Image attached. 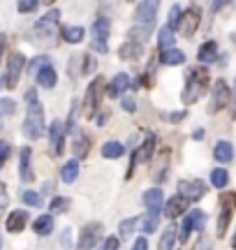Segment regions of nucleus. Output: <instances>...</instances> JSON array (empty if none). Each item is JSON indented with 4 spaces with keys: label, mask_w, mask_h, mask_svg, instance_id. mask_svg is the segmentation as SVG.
Listing matches in <instances>:
<instances>
[{
    "label": "nucleus",
    "mask_w": 236,
    "mask_h": 250,
    "mask_svg": "<svg viewBox=\"0 0 236 250\" xmlns=\"http://www.w3.org/2000/svg\"><path fill=\"white\" fill-rule=\"evenodd\" d=\"M157 225H160V215L148 213L144 220H141V232H144V234H153L155 229H157Z\"/></svg>",
    "instance_id": "36"
},
{
    "label": "nucleus",
    "mask_w": 236,
    "mask_h": 250,
    "mask_svg": "<svg viewBox=\"0 0 236 250\" xmlns=\"http://www.w3.org/2000/svg\"><path fill=\"white\" fill-rule=\"evenodd\" d=\"M17 7H19V12H23V14H26V12H35L37 2H19Z\"/></svg>",
    "instance_id": "48"
},
{
    "label": "nucleus",
    "mask_w": 236,
    "mask_h": 250,
    "mask_svg": "<svg viewBox=\"0 0 236 250\" xmlns=\"http://www.w3.org/2000/svg\"><path fill=\"white\" fill-rule=\"evenodd\" d=\"M206 190H209V186L204 183V181H181L178 183V197H183V199H188V202H199L201 197L206 195Z\"/></svg>",
    "instance_id": "10"
},
{
    "label": "nucleus",
    "mask_w": 236,
    "mask_h": 250,
    "mask_svg": "<svg viewBox=\"0 0 236 250\" xmlns=\"http://www.w3.org/2000/svg\"><path fill=\"white\" fill-rule=\"evenodd\" d=\"M118 246H120V239H118V236H107V239L102 241L100 250H118Z\"/></svg>",
    "instance_id": "46"
},
{
    "label": "nucleus",
    "mask_w": 236,
    "mask_h": 250,
    "mask_svg": "<svg viewBox=\"0 0 236 250\" xmlns=\"http://www.w3.org/2000/svg\"><path fill=\"white\" fill-rule=\"evenodd\" d=\"M58 19H60V12H58V9H51L46 17L39 19V21L35 23L37 40H46V35H54V26L58 23Z\"/></svg>",
    "instance_id": "14"
},
{
    "label": "nucleus",
    "mask_w": 236,
    "mask_h": 250,
    "mask_svg": "<svg viewBox=\"0 0 236 250\" xmlns=\"http://www.w3.org/2000/svg\"><path fill=\"white\" fill-rule=\"evenodd\" d=\"M176 236H178V232H176V225H169V227L164 229L162 239H160L157 250H174V241H176Z\"/></svg>",
    "instance_id": "29"
},
{
    "label": "nucleus",
    "mask_w": 236,
    "mask_h": 250,
    "mask_svg": "<svg viewBox=\"0 0 236 250\" xmlns=\"http://www.w3.org/2000/svg\"><path fill=\"white\" fill-rule=\"evenodd\" d=\"M151 28H153V26H137V28H132V30L127 33L130 42H135V44L146 42V40H148V35H151Z\"/></svg>",
    "instance_id": "33"
},
{
    "label": "nucleus",
    "mask_w": 236,
    "mask_h": 250,
    "mask_svg": "<svg viewBox=\"0 0 236 250\" xmlns=\"http://www.w3.org/2000/svg\"><path fill=\"white\" fill-rule=\"evenodd\" d=\"M229 98H232V90H229L227 81H225V79H218L216 83H213V90H211L209 111H211V114H218L220 109H225L229 104Z\"/></svg>",
    "instance_id": "6"
},
{
    "label": "nucleus",
    "mask_w": 236,
    "mask_h": 250,
    "mask_svg": "<svg viewBox=\"0 0 236 250\" xmlns=\"http://www.w3.org/2000/svg\"><path fill=\"white\" fill-rule=\"evenodd\" d=\"M192 137H195V139H204V130H195Z\"/></svg>",
    "instance_id": "53"
},
{
    "label": "nucleus",
    "mask_w": 236,
    "mask_h": 250,
    "mask_svg": "<svg viewBox=\"0 0 236 250\" xmlns=\"http://www.w3.org/2000/svg\"><path fill=\"white\" fill-rule=\"evenodd\" d=\"M77 176H79V162L70 160L63 167V171H60V179H63V183H74V181H77Z\"/></svg>",
    "instance_id": "31"
},
{
    "label": "nucleus",
    "mask_w": 236,
    "mask_h": 250,
    "mask_svg": "<svg viewBox=\"0 0 236 250\" xmlns=\"http://www.w3.org/2000/svg\"><path fill=\"white\" fill-rule=\"evenodd\" d=\"M19 176L30 183V181H35V174L30 169V148H21V155H19Z\"/></svg>",
    "instance_id": "18"
},
{
    "label": "nucleus",
    "mask_w": 236,
    "mask_h": 250,
    "mask_svg": "<svg viewBox=\"0 0 236 250\" xmlns=\"http://www.w3.org/2000/svg\"><path fill=\"white\" fill-rule=\"evenodd\" d=\"M26 223H28V213H26V211H14V213H9L7 225H5V227H7V232L19 234V232H23Z\"/></svg>",
    "instance_id": "21"
},
{
    "label": "nucleus",
    "mask_w": 236,
    "mask_h": 250,
    "mask_svg": "<svg viewBox=\"0 0 236 250\" xmlns=\"http://www.w3.org/2000/svg\"><path fill=\"white\" fill-rule=\"evenodd\" d=\"M144 204H146V208H148V213L160 215V211H162V206H164V192L160 190V188L146 190L144 192Z\"/></svg>",
    "instance_id": "16"
},
{
    "label": "nucleus",
    "mask_w": 236,
    "mask_h": 250,
    "mask_svg": "<svg viewBox=\"0 0 236 250\" xmlns=\"http://www.w3.org/2000/svg\"><path fill=\"white\" fill-rule=\"evenodd\" d=\"M192 250H213V241H211L209 236H204V234H201L199 239L195 241V246H192Z\"/></svg>",
    "instance_id": "44"
},
{
    "label": "nucleus",
    "mask_w": 236,
    "mask_h": 250,
    "mask_svg": "<svg viewBox=\"0 0 236 250\" xmlns=\"http://www.w3.org/2000/svg\"><path fill=\"white\" fill-rule=\"evenodd\" d=\"M14 111H17V102L9 98H0V130L5 127V121L7 118L14 116Z\"/></svg>",
    "instance_id": "27"
},
{
    "label": "nucleus",
    "mask_w": 236,
    "mask_h": 250,
    "mask_svg": "<svg viewBox=\"0 0 236 250\" xmlns=\"http://www.w3.org/2000/svg\"><path fill=\"white\" fill-rule=\"evenodd\" d=\"M9 153H12L9 144L5 142V139H0V169H2V167H5V162L9 160Z\"/></svg>",
    "instance_id": "45"
},
{
    "label": "nucleus",
    "mask_w": 236,
    "mask_h": 250,
    "mask_svg": "<svg viewBox=\"0 0 236 250\" xmlns=\"http://www.w3.org/2000/svg\"><path fill=\"white\" fill-rule=\"evenodd\" d=\"M26 100H28V111H26V121H23V134H26L28 139H39V137L46 132L44 109L39 104L35 90H28Z\"/></svg>",
    "instance_id": "1"
},
{
    "label": "nucleus",
    "mask_w": 236,
    "mask_h": 250,
    "mask_svg": "<svg viewBox=\"0 0 236 250\" xmlns=\"http://www.w3.org/2000/svg\"><path fill=\"white\" fill-rule=\"evenodd\" d=\"M188 204H190V202H188V199H183V197H172V199H167V202H164V206H162V211H164V215H167V218H178V215H183L185 213V211H188Z\"/></svg>",
    "instance_id": "17"
},
{
    "label": "nucleus",
    "mask_w": 236,
    "mask_h": 250,
    "mask_svg": "<svg viewBox=\"0 0 236 250\" xmlns=\"http://www.w3.org/2000/svg\"><path fill=\"white\" fill-rule=\"evenodd\" d=\"M65 246V248H67V246H70V229H65L63 232V241H60Z\"/></svg>",
    "instance_id": "51"
},
{
    "label": "nucleus",
    "mask_w": 236,
    "mask_h": 250,
    "mask_svg": "<svg viewBox=\"0 0 236 250\" xmlns=\"http://www.w3.org/2000/svg\"><path fill=\"white\" fill-rule=\"evenodd\" d=\"M232 248L236 250V232H234V236H232Z\"/></svg>",
    "instance_id": "54"
},
{
    "label": "nucleus",
    "mask_w": 236,
    "mask_h": 250,
    "mask_svg": "<svg viewBox=\"0 0 236 250\" xmlns=\"http://www.w3.org/2000/svg\"><path fill=\"white\" fill-rule=\"evenodd\" d=\"M7 204H9L7 186H5V183H0V220H2V215H5V211H7Z\"/></svg>",
    "instance_id": "42"
},
{
    "label": "nucleus",
    "mask_w": 236,
    "mask_h": 250,
    "mask_svg": "<svg viewBox=\"0 0 236 250\" xmlns=\"http://www.w3.org/2000/svg\"><path fill=\"white\" fill-rule=\"evenodd\" d=\"M81 61H83V70L81 72H86V74H91V70H95V61H93V56H81Z\"/></svg>",
    "instance_id": "47"
},
{
    "label": "nucleus",
    "mask_w": 236,
    "mask_h": 250,
    "mask_svg": "<svg viewBox=\"0 0 236 250\" xmlns=\"http://www.w3.org/2000/svg\"><path fill=\"white\" fill-rule=\"evenodd\" d=\"M120 58H130V61H137L139 56H141V44H135V42H130V44H123L120 46Z\"/></svg>",
    "instance_id": "34"
},
{
    "label": "nucleus",
    "mask_w": 236,
    "mask_h": 250,
    "mask_svg": "<svg viewBox=\"0 0 236 250\" xmlns=\"http://www.w3.org/2000/svg\"><path fill=\"white\" fill-rule=\"evenodd\" d=\"M201 23V12L197 5H192V7H188L185 12L181 14V23H178V33H181L183 37H192L195 33H197V28H199Z\"/></svg>",
    "instance_id": "9"
},
{
    "label": "nucleus",
    "mask_w": 236,
    "mask_h": 250,
    "mask_svg": "<svg viewBox=\"0 0 236 250\" xmlns=\"http://www.w3.org/2000/svg\"><path fill=\"white\" fill-rule=\"evenodd\" d=\"M160 62L162 65H183L185 62V54L181 49H167L160 54Z\"/></svg>",
    "instance_id": "26"
},
{
    "label": "nucleus",
    "mask_w": 236,
    "mask_h": 250,
    "mask_svg": "<svg viewBox=\"0 0 236 250\" xmlns=\"http://www.w3.org/2000/svg\"><path fill=\"white\" fill-rule=\"evenodd\" d=\"M23 202L28 206H42V197L37 195V192H33V190H26L23 192Z\"/></svg>",
    "instance_id": "43"
},
{
    "label": "nucleus",
    "mask_w": 236,
    "mask_h": 250,
    "mask_svg": "<svg viewBox=\"0 0 236 250\" xmlns=\"http://www.w3.org/2000/svg\"><path fill=\"white\" fill-rule=\"evenodd\" d=\"M153 148H155V137L153 134H148L144 139V144L137 148V153L132 155V162H130V169H127V176H132L135 174V167L139 165V162H146L151 160V155H153Z\"/></svg>",
    "instance_id": "13"
},
{
    "label": "nucleus",
    "mask_w": 236,
    "mask_h": 250,
    "mask_svg": "<svg viewBox=\"0 0 236 250\" xmlns=\"http://www.w3.org/2000/svg\"><path fill=\"white\" fill-rule=\"evenodd\" d=\"M107 93V81L102 79V77H95L91 81V86L86 90V98H83V116H95V111L100 107V100L102 95Z\"/></svg>",
    "instance_id": "3"
},
{
    "label": "nucleus",
    "mask_w": 236,
    "mask_h": 250,
    "mask_svg": "<svg viewBox=\"0 0 236 250\" xmlns=\"http://www.w3.org/2000/svg\"><path fill=\"white\" fill-rule=\"evenodd\" d=\"M123 109H125V111H135L137 109L135 98H123Z\"/></svg>",
    "instance_id": "50"
},
{
    "label": "nucleus",
    "mask_w": 236,
    "mask_h": 250,
    "mask_svg": "<svg viewBox=\"0 0 236 250\" xmlns=\"http://www.w3.org/2000/svg\"><path fill=\"white\" fill-rule=\"evenodd\" d=\"M60 33H63V40L65 42H70V44H79V42H83V35H86V30H83L81 26H65Z\"/></svg>",
    "instance_id": "25"
},
{
    "label": "nucleus",
    "mask_w": 236,
    "mask_h": 250,
    "mask_svg": "<svg viewBox=\"0 0 236 250\" xmlns=\"http://www.w3.org/2000/svg\"><path fill=\"white\" fill-rule=\"evenodd\" d=\"M2 54H5V35H0V61H2Z\"/></svg>",
    "instance_id": "52"
},
{
    "label": "nucleus",
    "mask_w": 236,
    "mask_h": 250,
    "mask_svg": "<svg viewBox=\"0 0 236 250\" xmlns=\"http://www.w3.org/2000/svg\"><path fill=\"white\" fill-rule=\"evenodd\" d=\"M174 40H176L174 30H169L167 26L160 28V33H157V44H160V49H162V51H167V49H174Z\"/></svg>",
    "instance_id": "30"
},
{
    "label": "nucleus",
    "mask_w": 236,
    "mask_h": 250,
    "mask_svg": "<svg viewBox=\"0 0 236 250\" xmlns=\"http://www.w3.org/2000/svg\"><path fill=\"white\" fill-rule=\"evenodd\" d=\"M209 81H211V77L204 67H192L188 72V81H185V88H183V104L185 107L195 104L209 90Z\"/></svg>",
    "instance_id": "2"
},
{
    "label": "nucleus",
    "mask_w": 236,
    "mask_h": 250,
    "mask_svg": "<svg viewBox=\"0 0 236 250\" xmlns=\"http://www.w3.org/2000/svg\"><path fill=\"white\" fill-rule=\"evenodd\" d=\"M125 153V146L120 142H107L102 146V158H109V160H116Z\"/></svg>",
    "instance_id": "28"
},
{
    "label": "nucleus",
    "mask_w": 236,
    "mask_h": 250,
    "mask_svg": "<svg viewBox=\"0 0 236 250\" xmlns=\"http://www.w3.org/2000/svg\"><path fill=\"white\" fill-rule=\"evenodd\" d=\"M157 7H160V2H155V0L139 2V5L135 7V21L139 23V26H153L155 14H157Z\"/></svg>",
    "instance_id": "12"
},
{
    "label": "nucleus",
    "mask_w": 236,
    "mask_h": 250,
    "mask_svg": "<svg viewBox=\"0 0 236 250\" xmlns=\"http://www.w3.org/2000/svg\"><path fill=\"white\" fill-rule=\"evenodd\" d=\"M218 42H213V40H209V42H204V44L199 46V51H197V61L199 62H216L218 61Z\"/></svg>",
    "instance_id": "19"
},
{
    "label": "nucleus",
    "mask_w": 236,
    "mask_h": 250,
    "mask_svg": "<svg viewBox=\"0 0 236 250\" xmlns=\"http://www.w3.org/2000/svg\"><path fill=\"white\" fill-rule=\"evenodd\" d=\"M51 229H54V215H39L33 220V232L39 234V236L51 234Z\"/></svg>",
    "instance_id": "24"
},
{
    "label": "nucleus",
    "mask_w": 236,
    "mask_h": 250,
    "mask_svg": "<svg viewBox=\"0 0 236 250\" xmlns=\"http://www.w3.org/2000/svg\"><path fill=\"white\" fill-rule=\"evenodd\" d=\"M213 158L218 162H222V165H225V162H232V158H234V146L229 142H225V139L218 142L216 148H213Z\"/></svg>",
    "instance_id": "23"
},
{
    "label": "nucleus",
    "mask_w": 236,
    "mask_h": 250,
    "mask_svg": "<svg viewBox=\"0 0 236 250\" xmlns=\"http://www.w3.org/2000/svg\"><path fill=\"white\" fill-rule=\"evenodd\" d=\"M0 248H2V236H0Z\"/></svg>",
    "instance_id": "55"
},
{
    "label": "nucleus",
    "mask_w": 236,
    "mask_h": 250,
    "mask_svg": "<svg viewBox=\"0 0 236 250\" xmlns=\"http://www.w3.org/2000/svg\"><path fill=\"white\" fill-rule=\"evenodd\" d=\"M77 114H79V102H72V111H70V118H67V123L63 125V127H65V132H67V134H72V132H74Z\"/></svg>",
    "instance_id": "39"
},
{
    "label": "nucleus",
    "mask_w": 236,
    "mask_h": 250,
    "mask_svg": "<svg viewBox=\"0 0 236 250\" xmlns=\"http://www.w3.org/2000/svg\"><path fill=\"white\" fill-rule=\"evenodd\" d=\"M35 81L39 83V86H44V88H54L56 81H58L54 65H46V67H42V70L35 74Z\"/></svg>",
    "instance_id": "22"
},
{
    "label": "nucleus",
    "mask_w": 236,
    "mask_h": 250,
    "mask_svg": "<svg viewBox=\"0 0 236 250\" xmlns=\"http://www.w3.org/2000/svg\"><path fill=\"white\" fill-rule=\"evenodd\" d=\"M181 5H172L169 9V21H167V28L169 30H178V23H181Z\"/></svg>",
    "instance_id": "37"
},
{
    "label": "nucleus",
    "mask_w": 236,
    "mask_h": 250,
    "mask_svg": "<svg viewBox=\"0 0 236 250\" xmlns=\"http://www.w3.org/2000/svg\"><path fill=\"white\" fill-rule=\"evenodd\" d=\"M70 206H72V202H70L67 197H54V199L49 202V211H51V213H65Z\"/></svg>",
    "instance_id": "35"
},
{
    "label": "nucleus",
    "mask_w": 236,
    "mask_h": 250,
    "mask_svg": "<svg viewBox=\"0 0 236 250\" xmlns=\"http://www.w3.org/2000/svg\"><path fill=\"white\" fill-rule=\"evenodd\" d=\"M137 223H139V218H130V220H123L120 223V236H130V234L135 232V227H137Z\"/></svg>",
    "instance_id": "41"
},
{
    "label": "nucleus",
    "mask_w": 236,
    "mask_h": 250,
    "mask_svg": "<svg viewBox=\"0 0 236 250\" xmlns=\"http://www.w3.org/2000/svg\"><path fill=\"white\" fill-rule=\"evenodd\" d=\"M227 183H229V174H227V169L218 167V169L211 171V186H213V188L222 190V188H227Z\"/></svg>",
    "instance_id": "32"
},
{
    "label": "nucleus",
    "mask_w": 236,
    "mask_h": 250,
    "mask_svg": "<svg viewBox=\"0 0 236 250\" xmlns=\"http://www.w3.org/2000/svg\"><path fill=\"white\" fill-rule=\"evenodd\" d=\"M102 225L100 223H91V225H86L81 229V234H79V241H77V248L74 250H93L98 243H100L102 239Z\"/></svg>",
    "instance_id": "8"
},
{
    "label": "nucleus",
    "mask_w": 236,
    "mask_h": 250,
    "mask_svg": "<svg viewBox=\"0 0 236 250\" xmlns=\"http://www.w3.org/2000/svg\"><path fill=\"white\" fill-rule=\"evenodd\" d=\"M91 49L95 51H100V54H107V37H109V19L107 17H98L95 19V23L91 26Z\"/></svg>",
    "instance_id": "5"
},
{
    "label": "nucleus",
    "mask_w": 236,
    "mask_h": 250,
    "mask_svg": "<svg viewBox=\"0 0 236 250\" xmlns=\"http://www.w3.org/2000/svg\"><path fill=\"white\" fill-rule=\"evenodd\" d=\"M0 86H2V79H0Z\"/></svg>",
    "instance_id": "56"
},
{
    "label": "nucleus",
    "mask_w": 236,
    "mask_h": 250,
    "mask_svg": "<svg viewBox=\"0 0 236 250\" xmlns=\"http://www.w3.org/2000/svg\"><path fill=\"white\" fill-rule=\"evenodd\" d=\"M23 67H26V56L19 54V51L9 54V61H7V88H17Z\"/></svg>",
    "instance_id": "11"
},
{
    "label": "nucleus",
    "mask_w": 236,
    "mask_h": 250,
    "mask_svg": "<svg viewBox=\"0 0 236 250\" xmlns=\"http://www.w3.org/2000/svg\"><path fill=\"white\" fill-rule=\"evenodd\" d=\"M132 250H148V239H146V236H141V239H137L135 246H132Z\"/></svg>",
    "instance_id": "49"
},
{
    "label": "nucleus",
    "mask_w": 236,
    "mask_h": 250,
    "mask_svg": "<svg viewBox=\"0 0 236 250\" xmlns=\"http://www.w3.org/2000/svg\"><path fill=\"white\" fill-rule=\"evenodd\" d=\"M127 86H130V77L120 72V74H116V77L109 81V86H107V93H104V95H109V98H118L123 90H127Z\"/></svg>",
    "instance_id": "20"
},
{
    "label": "nucleus",
    "mask_w": 236,
    "mask_h": 250,
    "mask_svg": "<svg viewBox=\"0 0 236 250\" xmlns=\"http://www.w3.org/2000/svg\"><path fill=\"white\" fill-rule=\"evenodd\" d=\"M206 227V213L201 208H192L190 213L183 218V225H181V232H178V241H188L192 232H201Z\"/></svg>",
    "instance_id": "4"
},
{
    "label": "nucleus",
    "mask_w": 236,
    "mask_h": 250,
    "mask_svg": "<svg viewBox=\"0 0 236 250\" xmlns=\"http://www.w3.org/2000/svg\"><path fill=\"white\" fill-rule=\"evenodd\" d=\"M234 202H236V195H222L220 197V215H218V239H222L225 234H227V227L232 223V211H234Z\"/></svg>",
    "instance_id": "7"
},
{
    "label": "nucleus",
    "mask_w": 236,
    "mask_h": 250,
    "mask_svg": "<svg viewBox=\"0 0 236 250\" xmlns=\"http://www.w3.org/2000/svg\"><path fill=\"white\" fill-rule=\"evenodd\" d=\"M46 65H51V62H49V56H37V58H33V61H30V67H28V72L35 77L37 72L42 70V67H46Z\"/></svg>",
    "instance_id": "38"
},
{
    "label": "nucleus",
    "mask_w": 236,
    "mask_h": 250,
    "mask_svg": "<svg viewBox=\"0 0 236 250\" xmlns=\"http://www.w3.org/2000/svg\"><path fill=\"white\" fill-rule=\"evenodd\" d=\"M74 153H77V158H83L88 153V139L83 134H79V139L74 142Z\"/></svg>",
    "instance_id": "40"
},
{
    "label": "nucleus",
    "mask_w": 236,
    "mask_h": 250,
    "mask_svg": "<svg viewBox=\"0 0 236 250\" xmlns=\"http://www.w3.org/2000/svg\"><path fill=\"white\" fill-rule=\"evenodd\" d=\"M49 144H51V153L54 155H63L65 151V127L60 121H54L49 127Z\"/></svg>",
    "instance_id": "15"
}]
</instances>
